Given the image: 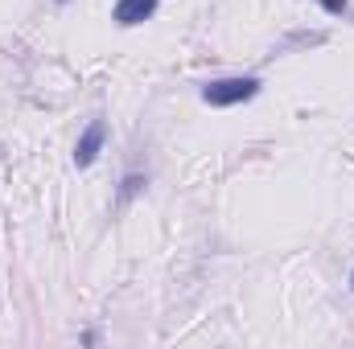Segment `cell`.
I'll list each match as a JSON object with an SVG mask.
<instances>
[{
    "mask_svg": "<svg viewBox=\"0 0 354 349\" xmlns=\"http://www.w3.org/2000/svg\"><path fill=\"white\" fill-rule=\"evenodd\" d=\"M322 4H326L330 12H342V8H346V0H322Z\"/></svg>",
    "mask_w": 354,
    "mask_h": 349,
    "instance_id": "277c9868",
    "label": "cell"
},
{
    "mask_svg": "<svg viewBox=\"0 0 354 349\" xmlns=\"http://www.w3.org/2000/svg\"><path fill=\"white\" fill-rule=\"evenodd\" d=\"M153 8H157V0H120V4H115V21H120V25H136V21H145Z\"/></svg>",
    "mask_w": 354,
    "mask_h": 349,
    "instance_id": "7a4b0ae2",
    "label": "cell"
},
{
    "mask_svg": "<svg viewBox=\"0 0 354 349\" xmlns=\"http://www.w3.org/2000/svg\"><path fill=\"white\" fill-rule=\"evenodd\" d=\"M99 144H103V123L95 119L87 132H83L79 148H75V161H79V165H91V161H95V152H99Z\"/></svg>",
    "mask_w": 354,
    "mask_h": 349,
    "instance_id": "3957f363",
    "label": "cell"
},
{
    "mask_svg": "<svg viewBox=\"0 0 354 349\" xmlns=\"http://www.w3.org/2000/svg\"><path fill=\"white\" fill-rule=\"evenodd\" d=\"M256 90H260L256 79H223V83H210V87H206V103L227 107V103H243V99H252Z\"/></svg>",
    "mask_w": 354,
    "mask_h": 349,
    "instance_id": "6da1fadb",
    "label": "cell"
}]
</instances>
